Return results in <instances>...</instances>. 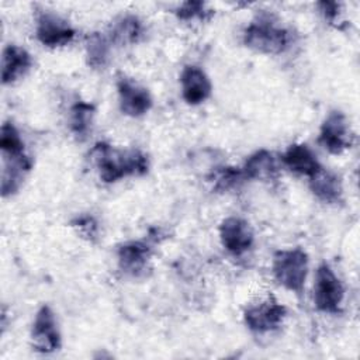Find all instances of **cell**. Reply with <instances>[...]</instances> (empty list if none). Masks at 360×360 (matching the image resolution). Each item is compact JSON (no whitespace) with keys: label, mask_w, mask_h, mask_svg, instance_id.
<instances>
[{"label":"cell","mask_w":360,"mask_h":360,"mask_svg":"<svg viewBox=\"0 0 360 360\" xmlns=\"http://www.w3.org/2000/svg\"><path fill=\"white\" fill-rule=\"evenodd\" d=\"M90 158L104 183H117L129 176H143L149 170V159L141 149H117L108 142H97Z\"/></svg>","instance_id":"6da1fadb"},{"label":"cell","mask_w":360,"mask_h":360,"mask_svg":"<svg viewBox=\"0 0 360 360\" xmlns=\"http://www.w3.org/2000/svg\"><path fill=\"white\" fill-rule=\"evenodd\" d=\"M243 45L257 53L280 55L292 44V32L267 11L257 13L242 32Z\"/></svg>","instance_id":"7a4b0ae2"},{"label":"cell","mask_w":360,"mask_h":360,"mask_svg":"<svg viewBox=\"0 0 360 360\" xmlns=\"http://www.w3.org/2000/svg\"><path fill=\"white\" fill-rule=\"evenodd\" d=\"M309 259L304 249H278L271 259V274L284 290L300 295L304 291Z\"/></svg>","instance_id":"3957f363"},{"label":"cell","mask_w":360,"mask_h":360,"mask_svg":"<svg viewBox=\"0 0 360 360\" xmlns=\"http://www.w3.org/2000/svg\"><path fill=\"white\" fill-rule=\"evenodd\" d=\"M312 300L314 307L319 312L336 315L342 311L345 287L335 270L326 262H322L316 267L314 277Z\"/></svg>","instance_id":"277c9868"},{"label":"cell","mask_w":360,"mask_h":360,"mask_svg":"<svg viewBox=\"0 0 360 360\" xmlns=\"http://www.w3.org/2000/svg\"><path fill=\"white\" fill-rule=\"evenodd\" d=\"M243 323L253 333H269L278 329L285 316L287 308L274 297H267L249 304L243 309Z\"/></svg>","instance_id":"5b68a950"},{"label":"cell","mask_w":360,"mask_h":360,"mask_svg":"<svg viewBox=\"0 0 360 360\" xmlns=\"http://www.w3.org/2000/svg\"><path fill=\"white\" fill-rule=\"evenodd\" d=\"M35 37L46 48H60L70 44L76 37L73 25L62 15L39 10L35 15Z\"/></svg>","instance_id":"8992f818"},{"label":"cell","mask_w":360,"mask_h":360,"mask_svg":"<svg viewBox=\"0 0 360 360\" xmlns=\"http://www.w3.org/2000/svg\"><path fill=\"white\" fill-rule=\"evenodd\" d=\"M353 135L347 117L340 110L328 112L321 124L318 143L332 155H342L352 145Z\"/></svg>","instance_id":"52a82bcc"},{"label":"cell","mask_w":360,"mask_h":360,"mask_svg":"<svg viewBox=\"0 0 360 360\" xmlns=\"http://www.w3.org/2000/svg\"><path fill=\"white\" fill-rule=\"evenodd\" d=\"M32 347L39 353H53L62 346V336L53 309L44 304L37 311L31 325Z\"/></svg>","instance_id":"ba28073f"},{"label":"cell","mask_w":360,"mask_h":360,"mask_svg":"<svg viewBox=\"0 0 360 360\" xmlns=\"http://www.w3.org/2000/svg\"><path fill=\"white\" fill-rule=\"evenodd\" d=\"M218 235L222 248L233 256L245 255L255 243V232L249 221L235 215L222 219Z\"/></svg>","instance_id":"9c48e42d"},{"label":"cell","mask_w":360,"mask_h":360,"mask_svg":"<svg viewBox=\"0 0 360 360\" xmlns=\"http://www.w3.org/2000/svg\"><path fill=\"white\" fill-rule=\"evenodd\" d=\"M117 94L121 112L131 118L143 117L153 105L149 90L125 76L117 80Z\"/></svg>","instance_id":"30bf717a"},{"label":"cell","mask_w":360,"mask_h":360,"mask_svg":"<svg viewBox=\"0 0 360 360\" xmlns=\"http://www.w3.org/2000/svg\"><path fill=\"white\" fill-rule=\"evenodd\" d=\"M152 257V246L146 240H128L117 249L118 269L131 277L142 276L148 269Z\"/></svg>","instance_id":"8fae6325"},{"label":"cell","mask_w":360,"mask_h":360,"mask_svg":"<svg viewBox=\"0 0 360 360\" xmlns=\"http://www.w3.org/2000/svg\"><path fill=\"white\" fill-rule=\"evenodd\" d=\"M181 97L188 105H200L212 93V83L208 75L197 65H186L180 73Z\"/></svg>","instance_id":"7c38bea8"},{"label":"cell","mask_w":360,"mask_h":360,"mask_svg":"<svg viewBox=\"0 0 360 360\" xmlns=\"http://www.w3.org/2000/svg\"><path fill=\"white\" fill-rule=\"evenodd\" d=\"M280 160L283 166L287 167L290 172L305 176L308 179L315 176L322 169V165L318 160L316 155L305 143H291L283 152Z\"/></svg>","instance_id":"4fadbf2b"},{"label":"cell","mask_w":360,"mask_h":360,"mask_svg":"<svg viewBox=\"0 0 360 360\" xmlns=\"http://www.w3.org/2000/svg\"><path fill=\"white\" fill-rule=\"evenodd\" d=\"M32 66L31 53L15 44L4 46L1 55V82L3 84H13L27 75Z\"/></svg>","instance_id":"5bb4252c"},{"label":"cell","mask_w":360,"mask_h":360,"mask_svg":"<svg viewBox=\"0 0 360 360\" xmlns=\"http://www.w3.org/2000/svg\"><path fill=\"white\" fill-rule=\"evenodd\" d=\"M32 160L25 153L18 156H3V169H1V195L11 197L14 195L25 176L31 172Z\"/></svg>","instance_id":"9a60e30c"},{"label":"cell","mask_w":360,"mask_h":360,"mask_svg":"<svg viewBox=\"0 0 360 360\" xmlns=\"http://www.w3.org/2000/svg\"><path fill=\"white\" fill-rule=\"evenodd\" d=\"M246 180L270 181L278 176V162L273 152L259 149L248 156L240 167Z\"/></svg>","instance_id":"2e32d148"},{"label":"cell","mask_w":360,"mask_h":360,"mask_svg":"<svg viewBox=\"0 0 360 360\" xmlns=\"http://www.w3.org/2000/svg\"><path fill=\"white\" fill-rule=\"evenodd\" d=\"M309 190L325 204H338L343 198V186L340 177L326 169H321L315 176L309 177Z\"/></svg>","instance_id":"e0dca14e"},{"label":"cell","mask_w":360,"mask_h":360,"mask_svg":"<svg viewBox=\"0 0 360 360\" xmlns=\"http://www.w3.org/2000/svg\"><path fill=\"white\" fill-rule=\"evenodd\" d=\"M96 117V105L84 100H76L68 112L69 131L79 141H84L91 132Z\"/></svg>","instance_id":"ac0fdd59"},{"label":"cell","mask_w":360,"mask_h":360,"mask_svg":"<svg viewBox=\"0 0 360 360\" xmlns=\"http://www.w3.org/2000/svg\"><path fill=\"white\" fill-rule=\"evenodd\" d=\"M145 28L142 21L132 14L117 18L108 32V38L112 44L118 45H134L143 37Z\"/></svg>","instance_id":"d6986e66"},{"label":"cell","mask_w":360,"mask_h":360,"mask_svg":"<svg viewBox=\"0 0 360 360\" xmlns=\"http://www.w3.org/2000/svg\"><path fill=\"white\" fill-rule=\"evenodd\" d=\"M112 42L108 35L93 32L86 41V62L91 69H104L110 60Z\"/></svg>","instance_id":"ffe728a7"},{"label":"cell","mask_w":360,"mask_h":360,"mask_svg":"<svg viewBox=\"0 0 360 360\" xmlns=\"http://www.w3.org/2000/svg\"><path fill=\"white\" fill-rule=\"evenodd\" d=\"M0 149L3 156H18L25 153L20 131L11 121H6L0 129Z\"/></svg>","instance_id":"44dd1931"},{"label":"cell","mask_w":360,"mask_h":360,"mask_svg":"<svg viewBox=\"0 0 360 360\" xmlns=\"http://www.w3.org/2000/svg\"><path fill=\"white\" fill-rule=\"evenodd\" d=\"M211 179V181L214 183V188L218 191H229L238 188L246 180L240 167L229 166L221 167L219 170L214 172Z\"/></svg>","instance_id":"7402d4cb"},{"label":"cell","mask_w":360,"mask_h":360,"mask_svg":"<svg viewBox=\"0 0 360 360\" xmlns=\"http://www.w3.org/2000/svg\"><path fill=\"white\" fill-rule=\"evenodd\" d=\"M212 11L207 8V4L202 1H186L180 4L174 14L181 21H193V20H205Z\"/></svg>","instance_id":"603a6c76"},{"label":"cell","mask_w":360,"mask_h":360,"mask_svg":"<svg viewBox=\"0 0 360 360\" xmlns=\"http://www.w3.org/2000/svg\"><path fill=\"white\" fill-rule=\"evenodd\" d=\"M70 225L82 235L83 238L93 240L98 235V222L93 215L84 214V215H77L70 221Z\"/></svg>","instance_id":"cb8c5ba5"},{"label":"cell","mask_w":360,"mask_h":360,"mask_svg":"<svg viewBox=\"0 0 360 360\" xmlns=\"http://www.w3.org/2000/svg\"><path fill=\"white\" fill-rule=\"evenodd\" d=\"M319 13L322 14V17L325 18V21H328L329 24H338L339 22V17H340V3L338 1H319L316 4Z\"/></svg>","instance_id":"d4e9b609"}]
</instances>
